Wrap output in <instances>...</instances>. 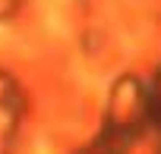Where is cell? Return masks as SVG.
Here are the masks:
<instances>
[{"instance_id":"1","label":"cell","mask_w":161,"mask_h":154,"mask_svg":"<svg viewBox=\"0 0 161 154\" xmlns=\"http://www.w3.org/2000/svg\"><path fill=\"white\" fill-rule=\"evenodd\" d=\"M44 3V13H47V25L51 28H66L63 25V7H66V0H41Z\"/></svg>"}]
</instances>
